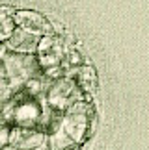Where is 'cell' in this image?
Masks as SVG:
<instances>
[{"label": "cell", "instance_id": "obj_1", "mask_svg": "<svg viewBox=\"0 0 149 150\" xmlns=\"http://www.w3.org/2000/svg\"><path fill=\"white\" fill-rule=\"evenodd\" d=\"M17 22L26 28V30H32V32H49V24L45 22V19H41L39 15L36 13H19L17 17Z\"/></svg>", "mask_w": 149, "mask_h": 150}]
</instances>
